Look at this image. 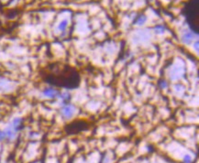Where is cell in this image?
<instances>
[{
  "mask_svg": "<svg viewBox=\"0 0 199 163\" xmlns=\"http://www.w3.org/2000/svg\"><path fill=\"white\" fill-rule=\"evenodd\" d=\"M41 75L42 80L52 87L74 90L78 88L81 83V75L78 70L65 63H51L41 70Z\"/></svg>",
  "mask_w": 199,
  "mask_h": 163,
  "instance_id": "obj_1",
  "label": "cell"
},
{
  "mask_svg": "<svg viewBox=\"0 0 199 163\" xmlns=\"http://www.w3.org/2000/svg\"><path fill=\"white\" fill-rule=\"evenodd\" d=\"M184 13L189 28L193 33H198L199 30V1L198 0H189L186 3Z\"/></svg>",
  "mask_w": 199,
  "mask_h": 163,
  "instance_id": "obj_2",
  "label": "cell"
},
{
  "mask_svg": "<svg viewBox=\"0 0 199 163\" xmlns=\"http://www.w3.org/2000/svg\"><path fill=\"white\" fill-rule=\"evenodd\" d=\"M90 124L85 120H75L65 126V131L67 134H77L89 128Z\"/></svg>",
  "mask_w": 199,
  "mask_h": 163,
  "instance_id": "obj_3",
  "label": "cell"
},
{
  "mask_svg": "<svg viewBox=\"0 0 199 163\" xmlns=\"http://www.w3.org/2000/svg\"><path fill=\"white\" fill-rule=\"evenodd\" d=\"M75 112H76V108L71 104L62 105V107L61 109V114L65 119L72 118L75 115Z\"/></svg>",
  "mask_w": 199,
  "mask_h": 163,
  "instance_id": "obj_4",
  "label": "cell"
},
{
  "mask_svg": "<svg viewBox=\"0 0 199 163\" xmlns=\"http://www.w3.org/2000/svg\"><path fill=\"white\" fill-rule=\"evenodd\" d=\"M60 93L61 92L57 89H55V87H47V88H44L42 90V95L45 96L46 98H49V99H56V98H59L60 96Z\"/></svg>",
  "mask_w": 199,
  "mask_h": 163,
  "instance_id": "obj_5",
  "label": "cell"
},
{
  "mask_svg": "<svg viewBox=\"0 0 199 163\" xmlns=\"http://www.w3.org/2000/svg\"><path fill=\"white\" fill-rule=\"evenodd\" d=\"M4 131L6 133V137H7V139L8 140H13L16 139L17 135H18V132L15 131V129L11 126L10 124L8 125V126L4 129Z\"/></svg>",
  "mask_w": 199,
  "mask_h": 163,
  "instance_id": "obj_6",
  "label": "cell"
},
{
  "mask_svg": "<svg viewBox=\"0 0 199 163\" xmlns=\"http://www.w3.org/2000/svg\"><path fill=\"white\" fill-rule=\"evenodd\" d=\"M9 124L15 129V131L19 132L23 127V119L21 117H15Z\"/></svg>",
  "mask_w": 199,
  "mask_h": 163,
  "instance_id": "obj_7",
  "label": "cell"
},
{
  "mask_svg": "<svg viewBox=\"0 0 199 163\" xmlns=\"http://www.w3.org/2000/svg\"><path fill=\"white\" fill-rule=\"evenodd\" d=\"M59 98L61 99V101H62V103H63L62 105L69 104V101H70V99H71V94H70V93L67 92V91H65V92H61Z\"/></svg>",
  "mask_w": 199,
  "mask_h": 163,
  "instance_id": "obj_8",
  "label": "cell"
},
{
  "mask_svg": "<svg viewBox=\"0 0 199 163\" xmlns=\"http://www.w3.org/2000/svg\"><path fill=\"white\" fill-rule=\"evenodd\" d=\"M193 32L191 31V32H187V33H184V35H183V41L184 42V43H186V44H189L190 42H192V41H193Z\"/></svg>",
  "mask_w": 199,
  "mask_h": 163,
  "instance_id": "obj_9",
  "label": "cell"
},
{
  "mask_svg": "<svg viewBox=\"0 0 199 163\" xmlns=\"http://www.w3.org/2000/svg\"><path fill=\"white\" fill-rule=\"evenodd\" d=\"M67 26H68V20H67V19H63V20H61V21L59 23V25H58V29H59L60 31H64V30L66 29V28H67Z\"/></svg>",
  "mask_w": 199,
  "mask_h": 163,
  "instance_id": "obj_10",
  "label": "cell"
},
{
  "mask_svg": "<svg viewBox=\"0 0 199 163\" xmlns=\"http://www.w3.org/2000/svg\"><path fill=\"white\" fill-rule=\"evenodd\" d=\"M7 139V137H6V133L4 131V129H0V142Z\"/></svg>",
  "mask_w": 199,
  "mask_h": 163,
  "instance_id": "obj_11",
  "label": "cell"
},
{
  "mask_svg": "<svg viewBox=\"0 0 199 163\" xmlns=\"http://www.w3.org/2000/svg\"><path fill=\"white\" fill-rule=\"evenodd\" d=\"M184 163H192V157L190 155H185L184 157Z\"/></svg>",
  "mask_w": 199,
  "mask_h": 163,
  "instance_id": "obj_12",
  "label": "cell"
},
{
  "mask_svg": "<svg viewBox=\"0 0 199 163\" xmlns=\"http://www.w3.org/2000/svg\"><path fill=\"white\" fill-rule=\"evenodd\" d=\"M145 21H146V18H145L144 16H142V17L140 18V19L137 20V23H138V24H141V23L143 24V22H145Z\"/></svg>",
  "mask_w": 199,
  "mask_h": 163,
  "instance_id": "obj_13",
  "label": "cell"
}]
</instances>
